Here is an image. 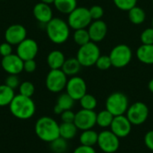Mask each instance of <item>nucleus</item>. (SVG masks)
Returning a JSON list of instances; mask_svg holds the SVG:
<instances>
[{
    "mask_svg": "<svg viewBox=\"0 0 153 153\" xmlns=\"http://www.w3.org/2000/svg\"><path fill=\"white\" fill-rule=\"evenodd\" d=\"M11 114L18 119L27 120L33 117L36 111V105L33 100L21 94L15 95L9 105Z\"/></svg>",
    "mask_w": 153,
    "mask_h": 153,
    "instance_id": "obj_1",
    "label": "nucleus"
},
{
    "mask_svg": "<svg viewBox=\"0 0 153 153\" xmlns=\"http://www.w3.org/2000/svg\"><path fill=\"white\" fill-rule=\"evenodd\" d=\"M70 26L61 18H53L46 24V32L49 40L60 45L67 41L70 36Z\"/></svg>",
    "mask_w": 153,
    "mask_h": 153,
    "instance_id": "obj_2",
    "label": "nucleus"
},
{
    "mask_svg": "<svg viewBox=\"0 0 153 153\" xmlns=\"http://www.w3.org/2000/svg\"><path fill=\"white\" fill-rule=\"evenodd\" d=\"M35 133L41 141L50 143L60 136L59 124L50 117H41L35 124Z\"/></svg>",
    "mask_w": 153,
    "mask_h": 153,
    "instance_id": "obj_3",
    "label": "nucleus"
},
{
    "mask_svg": "<svg viewBox=\"0 0 153 153\" xmlns=\"http://www.w3.org/2000/svg\"><path fill=\"white\" fill-rule=\"evenodd\" d=\"M100 56V49L97 43L90 41L89 43L79 48L76 58L78 59L82 66L91 67L92 65H95Z\"/></svg>",
    "mask_w": 153,
    "mask_h": 153,
    "instance_id": "obj_4",
    "label": "nucleus"
},
{
    "mask_svg": "<svg viewBox=\"0 0 153 153\" xmlns=\"http://www.w3.org/2000/svg\"><path fill=\"white\" fill-rule=\"evenodd\" d=\"M129 108V100L123 92H113L106 100V109L114 117L126 115Z\"/></svg>",
    "mask_w": 153,
    "mask_h": 153,
    "instance_id": "obj_5",
    "label": "nucleus"
},
{
    "mask_svg": "<svg viewBox=\"0 0 153 153\" xmlns=\"http://www.w3.org/2000/svg\"><path fill=\"white\" fill-rule=\"evenodd\" d=\"M92 19L89 8L84 6H77L73 12L68 14L67 23L73 30L87 29L91 23Z\"/></svg>",
    "mask_w": 153,
    "mask_h": 153,
    "instance_id": "obj_6",
    "label": "nucleus"
},
{
    "mask_svg": "<svg viewBox=\"0 0 153 153\" xmlns=\"http://www.w3.org/2000/svg\"><path fill=\"white\" fill-rule=\"evenodd\" d=\"M108 56L110 57L112 66L116 68H123L128 65L131 62L133 53L127 45L119 44L112 48Z\"/></svg>",
    "mask_w": 153,
    "mask_h": 153,
    "instance_id": "obj_7",
    "label": "nucleus"
},
{
    "mask_svg": "<svg viewBox=\"0 0 153 153\" xmlns=\"http://www.w3.org/2000/svg\"><path fill=\"white\" fill-rule=\"evenodd\" d=\"M67 81V75L61 69H55L50 70L47 74L45 84L49 91L58 93L65 89Z\"/></svg>",
    "mask_w": 153,
    "mask_h": 153,
    "instance_id": "obj_8",
    "label": "nucleus"
},
{
    "mask_svg": "<svg viewBox=\"0 0 153 153\" xmlns=\"http://www.w3.org/2000/svg\"><path fill=\"white\" fill-rule=\"evenodd\" d=\"M119 139L111 130H103L99 134L97 145L103 152L115 153L120 146Z\"/></svg>",
    "mask_w": 153,
    "mask_h": 153,
    "instance_id": "obj_9",
    "label": "nucleus"
},
{
    "mask_svg": "<svg viewBox=\"0 0 153 153\" xmlns=\"http://www.w3.org/2000/svg\"><path fill=\"white\" fill-rule=\"evenodd\" d=\"M126 116L133 126L143 125L148 119L149 108L145 103L142 101L134 102V104L129 106Z\"/></svg>",
    "mask_w": 153,
    "mask_h": 153,
    "instance_id": "obj_10",
    "label": "nucleus"
},
{
    "mask_svg": "<svg viewBox=\"0 0 153 153\" xmlns=\"http://www.w3.org/2000/svg\"><path fill=\"white\" fill-rule=\"evenodd\" d=\"M97 114L94 110H87L81 109L75 113L74 125L78 128V130L85 131L89 129H92L96 126Z\"/></svg>",
    "mask_w": 153,
    "mask_h": 153,
    "instance_id": "obj_11",
    "label": "nucleus"
},
{
    "mask_svg": "<svg viewBox=\"0 0 153 153\" xmlns=\"http://www.w3.org/2000/svg\"><path fill=\"white\" fill-rule=\"evenodd\" d=\"M65 90L74 100H80L87 93V84L82 77L75 75L67 81Z\"/></svg>",
    "mask_w": 153,
    "mask_h": 153,
    "instance_id": "obj_12",
    "label": "nucleus"
},
{
    "mask_svg": "<svg viewBox=\"0 0 153 153\" xmlns=\"http://www.w3.org/2000/svg\"><path fill=\"white\" fill-rule=\"evenodd\" d=\"M39 52V45L37 41L30 38H26L16 48V55L23 61L35 59Z\"/></svg>",
    "mask_w": 153,
    "mask_h": 153,
    "instance_id": "obj_13",
    "label": "nucleus"
},
{
    "mask_svg": "<svg viewBox=\"0 0 153 153\" xmlns=\"http://www.w3.org/2000/svg\"><path fill=\"white\" fill-rule=\"evenodd\" d=\"M27 38V30L22 24H12L4 31V39L13 46H17Z\"/></svg>",
    "mask_w": 153,
    "mask_h": 153,
    "instance_id": "obj_14",
    "label": "nucleus"
},
{
    "mask_svg": "<svg viewBox=\"0 0 153 153\" xmlns=\"http://www.w3.org/2000/svg\"><path fill=\"white\" fill-rule=\"evenodd\" d=\"M132 123L129 121L126 115L117 116L114 117L110 126V130L118 137L126 138L132 131Z\"/></svg>",
    "mask_w": 153,
    "mask_h": 153,
    "instance_id": "obj_15",
    "label": "nucleus"
},
{
    "mask_svg": "<svg viewBox=\"0 0 153 153\" xmlns=\"http://www.w3.org/2000/svg\"><path fill=\"white\" fill-rule=\"evenodd\" d=\"M23 62L24 61L16 54H11L7 56L2 57L1 66L8 74L18 75L23 71Z\"/></svg>",
    "mask_w": 153,
    "mask_h": 153,
    "instance_id": "obj_16",
    "label": "nucleus"
},
{
    "mask_svg": "<svg viewBox=\"0 0 153 153\" xmlns=\"http://www.w3.org/2000/svg\"><path fill=\"white\" fill-rule=\"evenodd\" d=\"M89 35L91 38V41L92 42H100L103 40L108 33V26L105 22L102 20H97L91 22V23L88 27Z\"/></svg>",
    "mask_w": 153,
    "mask_h": 153,
    "instance_id": "obj_17",
    "label": "nucleus"
},
{
    "mask_svg": "<svg viewBox=\"0 0 153 153\" xmlns=\"http://www.w3.org/2000/svg\"><path fill=\"white\" fill-rule=\"evenodd\" d=\"M32 13L34 18L39 22L44 24H47L54 18L53 11L52 8L50 7V4H47L42 2H39L33 6Z\"/></svg>",
    "mask_w": 153,
    "mask_h": 153,
    "instance_id": "obj_18",
    "label": "nucleus"
},
{
    "mask_svg": "<svg viewBox=\"0 0 153 153\" xmlns=\"http://www.w3.org/2000/svg\"><path fill=\"white\" fill-rule=\"evenodd\" d=\"M74 100L66 92L62 93L56 100V103L54 107V113L61 115L65 110H70L74 106Z\"/></svg>",
    "mask_w": 153,
    "mask_h": 153,
    "instance_id": "obj_19",
    "label": "nucleus"
},
{
    "mask_svg": "<svg viewBox=\"0 0 153 153\" xmlns=\"http://www.w3.org/2000/svg\"><path fill=\"white\" fill-rule=\"evenodd\" d=\"M65 61V56L60 50H53L47 56V64L50 70L61 69Z\"/></svg>",
    "mask_w": 153,
    "mask_h": 153,
    "instance_id": "obj_20",
    "label": "nucleus"
},
{
    "mask_svg": "<svg viewBox=\"0 0 153 153\" xmlns=\"http://www.w3.org/2000/svg\"><path fill=\"white\" fill-rule=\"evenodd\" d=\"M136 57L145 65H153V45L142 44L136 50Z\"/></svg>",
    "mask_w": 153,
    "mask_h": 153,
    "instance_id": "obj_21",
    "label": "nucleus"
},
{
    "mask_svg": "<svg viewBox=\"0 0 153 153\" xmlns=\"http://www.w3.org/2000/svg\"><path fill=\"white\" fill-rule=\"evenodd\" d=\"M82 68V65L76 57H70L65 59L61 70L67 75V76H75L78 74Z\"/></svg>",
    "mask_w": 153,
    "mask_h": 153,
    "instance_id": "obj_22",
    "label": "nucleus"
},
{
    "mask_svg": "<svg viewBox=\"0 0 153 153\" xmlns=\"http://www.w3.org/2000/svg\"><path fill=\"white\" fill-rule=\"evenodd\" d=\"M78 132V128L74 123H63L59 125V134L60 137L66 141L74 139Z\"/></svg>",
    "mask_w": 153,
    "mask_h": 153,
    "instance_id": "obj_23",
    "label": "nucleus"
},
{
    "mask_svg": "<svg viewBox=\"0 0 153 153\" xmlns=\"http://www.w3.org/2000/svg\"><path fill=\"white\" fill-rule=\"evenodd\" d=\"M98 138H99V134L92 129H89V130L82 131L79 140L82 145L94 147L98 143Z\"/></svg>",
    "mask_w": 153,
    "mask_h": 153,
    "instance_id": "obj_24",
    "label": "nucleus"
},
{
    "mask_svg": "<svg viewBox=\"0 0 153 153\" xmlns=\"http://www.w3.org/2000/svg\"><path fill=\"white\" fill-rule=\"evenodd\" d=\"M128 18L133 24L140 25L144 22L146 19V13L142 7L136 5L128 11Z\"/></svg>",
    "mask_w": 153,
    "mask_h": 153,
    "instance_id": "obj_25",
    "label": "nucleus"
},
{
    "mask_svg": "<svg viewBox=\"0 0 153 153\" xmlns=\"http://www.w3.org/2000/svg\"><path fill=\"white\" fill-rule=\"evenodd\" d=\"M56 9L65 14H69L77 7V0H55Z\"/></svg>",
    "mask_w": 153,
    "mask_h": 153,
    "instance_id": "obj_26",
    "label": "nucleus"
},
{
    "mask_svg": "<svg viewBox=\"0 0 153 153\" xmlns=\"http://www.w3.org/2000/svg\"><path fill=\"white\" fill-rule=\"evenodd\" d=\"M15 96L14 90L5 84L0 85V107L9 106Z\"/></svg>",
    "mask_w": 153,
    "mask_h": 153,
    "instance_id": "obj_27",
    "label": "nucleus"
},
{
    "mask_svg": "<svg viewBox=\"0 0 153 153\" xmlns=\"http://www.w3.org/2000/svg\"><path fill=\"white\" fill-rule=\"evenodd\" d=\"M114 117H115L107 109L101 110L100 112H99L97 114L96 125L99 126L100 127L103 128V129L108 128V127H110Z\"/></svg>",
    "mask_w": 153,
    "mask_h": 153,
    "instance_id": "obj_28",
    "label": "nucleus"
},
{
    "mask_svg": "<svg viewBox=\"0 0 153 153\" xmlns=\"http://www.w3.org/2000/svg\"><path fill=\"white\" fill-rule=\"evenodd\" d=\"M74 40L78 46H83L91 41V38L89 35V31L87 29H79L75 30L74 32Z\"/></svg>",
    "mask_w": 153,
    "mask_h": 153,
    "instance_id": "obj_29",
    "label": "nucleus"
},
{
    "mask_svg": "<svg viewBox=\"0 0 153 153\" xmlns=\"http://www.w3.org/2000/svg\"><path fill=\"white\" fill-rule=\"evenodd\" d=\"M80 105L82 109H87V110H94L97 108L98 101L97 99L91 95L86 93L80 100Z\"/></svg>",
    "mask_w": 153,
    "mask_h": 153,
    "instance_id": "obj_30",
    "label": "nucleus"
},
{
    "mask_svg": "<svg viewBox=\"0 0 153 153\" xmlns=\"http://www.w3.org/2000/svg\"><path fill=\"white\" fill-rule=\"evenodd\" d=\"M50 149L54 153H65L68 149L67 141L59 136L50 143Z\"/></svg>",
    "mask_w": 153,
    "mask_h": 153,
    "instance_id": "obj_31",
    "label": "nucleus"
},
{
    "mask_svg": "<svg viewBox=\"0 0 153 153\" xmlns=\"http://www.w3.org/2000/svg\"><path fill=\"white\" fill-rule=\"evenodd\" d=\"M35 93V86L31 82H22L19 86V94L31 98Z\"/></svg>",
    "mask_w": 153,
    "mask_h": 153,
    "instance_id": "obj_32",
    "label": "nucleus"
},
{
    "mask_svg": "<svg viewBox=\"0 0 153 153\" xmlns=\"http://www.w3.org/2000/svg\"><path fill=\"white\" fill-rule=\"evenodd\" d=\"M115 5L122 11H129L137 5V0H113Z\"/></svg>",
    "mask_w": 153,
    "mask_h": 153,
    "instance_id": "obj_33",
    "label": "nucleus"
},
{
    "mask_svg": "<svg viewBox=\"0 0 153 153\" xmlns=\"http://www.w3.org/2000/svg\"><path fill=\"white\" fill-rule=\"evenodd\" d=\"M95 65L98 67V69L100 70H108L109 69L111 66H112V63H111V60H110V57L109 56H107V55H100V57L98 58Z\"/></svg>",
    "mask_w": 153,
    "mask_h": 153,
    "instance_id": "obj_34",
    "label": "nucleus"
},
{
    "mask_svg": "<svg viewBox=\"0 0 153 153\" xmlns=\"http://www.w3.org/2000/svg\"><path fill=\"white\" fill-rule=\"evenodd\" d=\"M141 42L143 45H153V28H147L145 29L140 37Z\"/></svg>",
    "mask_w": 153,
    "mask_h": 153,
    "instance_id": "obj_35",
    "label": "nucleus"
},
{
    "mask_svg": "<svg viewBox=\"0 0 153 153\" xmlns=\"http://www.w3.org/2000/svg\"><path fill=\"white\" fill-rule=\"evenodd\" d=\"M89 11H90L92 21L101 20V18L104 15V9L102 8V6L98 5V4L92 5L91 8H89Z\"/></svg>",
    "mask_w": 153,
    "mask_h": 153,
    "instance_id": "obj_36",
    "label": "nucleus"
},
{
    "mask_svg": "<svg viewBox=\"0 0 153 153\" xmlns=\"http://www.w3.org/2000/svg\"><path fill=\"white\" fill-rule=\"evenodd\" d=\"M4 84L7 85L8 87H10L11 89L15 90L16 88H19L21 82H20L18 75H16V74H8V76L5 78Z\"/></svg>",
    "mask_w": 153,
    "mask_h": 153,
    "instance_id": "obj_37",
    "label": "nucleus"
},
{
    "mask_svg": "<svg viewBox=\"0 0 153 153\" xmlns=\"http://www.w3.org/2000/svg\"><path fill=\"white\" fill-rule=\"evenodd\" d=\"M60 116H61V120L63 123H74V122L75 113L72 111V109L64 111Z\"/></svg>",
    "mask_w": 153,
    "mask_h": 153,
    "instance_id": "obj_38",
    "label": "nucleus"
},
{
    "mask_svg": "<svg viewBox=\"0 0 153 153\" xmlns=\"http://www.w3.org/2000/svg\"><path fill=\"white\" fill-rule=\"evenodd\" d=\"M13 54V45H11L8 42H3L0 44V55L2 57L7 56L9 55Z\"/></svg>",
    "mask_w": 153,
    "mask_h": 153,
    "instance_id": "obj_39",
    "label": "nucleus"
},
{
    "mask_svg": "<svg viewBox=\"0 0 153 153\" xmlns=\"http://www.w3.org/2000/svg\"><path fill=\"white\" fill-rule=\"evenodd\" d=\"M36 68H37V63L35 59H30L23 62V71H25L26 73L31 74L35 72Z\"/></svg>",
    "mask_w": 153,
    "mask_h": 153,
    "instance_id": "obj_40",
    "label": "nucleus"
},
{
    "mask_svg": "<svg viewBox=\"0 0 153 153\" xmlns=\"http://www.w3.org/2000/svg\"><path fill=\"white\" fill-rule=\"evenodd\" d=\"M144 144L150 151L153 152V130L147 132L144 135Z\"/></svg>",
    "mask_w": 153,
    "mask_h": 153,
    "instance_id": "obj_41",
    "label": "nucleus"
},
{
    "mask_svg": "<svg viewBox=\"0 0 153 153\" xmlns=\"http://www.w3.org/2000/svg\"><path fill=\"white\" fill-rule=\"evenodd\" d=\"M73 153H97L94 147L91 146H85V145H80L76 147Z\"/></svg>",
    "mask_w": 153,
    "mask_h": 153,
    "instance_id": "obj_42",
    "label": "nucleus"
},
{
    "mask_svg": "<svg viewBox=\"0 0 153 153\" xmlns=\"http://www.w3.org/2000/svg\"><path fill=\"white\" fill-rule=\"evenodd\" d=\"M148 88H149V90H150V91L151 92H152L153 93V78L149 82V84H148Z\"/></svg>",
    "mask_w": 153,
    "mask_h": 153,
    "instance_id": "obj_43",
    "label": "nucleus"
},
{
    "mask_svg": "<svg viewBox=\"0 0 153 153\" xmlns=\"http://www.w3.org/2000/svg\"><path fill=\"white\" fill-rule=\"evenodd\" d=\"M40 2L47 4H54L55 0H40Z\"/></svg>",
    "mask_w": 153,
    "mask_h": 153,
    "instance_id": "obj_44",
    "label": "nucleus"
},
{
    "mask_svg": "<svg viewBox=\"0 0 153 153\" xmlns=\"http://www.w3.org/2000/svg\"><path fill=\"white\" fill-rule=\"evenodd\" d=\"M152 28H153V17H152Z\"/></svg>",
    "mask_w": 153,
    "mask_h": 153,
    "instance_id": "obj_45",
    "label": "nucleus"
},
{
    "mask_svg": "<svg viewBox=\"0 0 153 153\" xmlns=\"http://www.w3.org/2000/svg\"><path fill=\"white\" fill-rule=\"evenodd\" d=\"M0 1H4V0H0Z\"/></svg>",
    "mask_w": 153,
    "mask_h": 153,
    "instance_id": "obj_46",
    "label": "nucleus"
},
{
    "mask_svg": "<svg viewBox=\"0 0 153 153\" xmlns=\"http://www.w3.org/2000/svg\"><path fill=\"white\" fill-rule=\"evenodd\" d=\"M152 4H153V0H152Z\"/></svg>",
    "mask_w": 153,
    "mask_h": 153,
    "instance_id": "obj_47",
    "label": "nucleus"
}]
</instances>
